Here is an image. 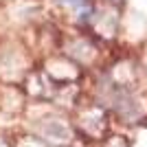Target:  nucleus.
<instances>
[{"label":"nucleus","instance_id":"obj_1","mask_svg":"<svg viewBox=\"0 0 147 147\" xmlns=\"http://www.w3.org/2000/svg\"><path fill=\"white\" fill-rule=\"evenodd\" d=\"M64 2H66V5H70V7H75V9H84V11H86L88 9V0H64Z\"/></svg>","mask_w":147,"mask_h":147}]
</instances>
